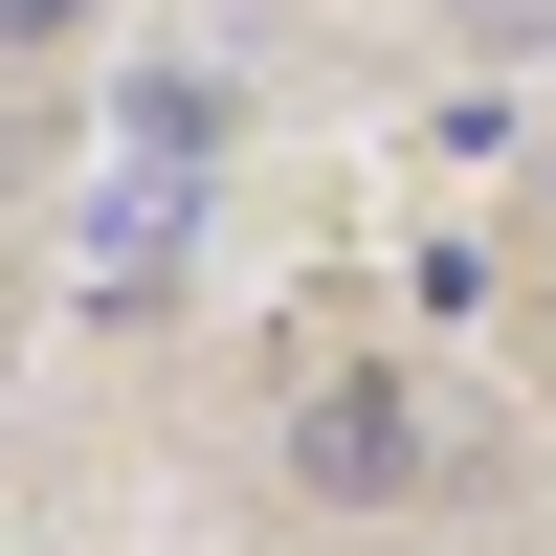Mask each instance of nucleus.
<instances>
[{
    "instance_id": "obj_1",
    "label": "nucleus",
    "mask_w": 556,
    "mask_h": 556,
    "mask_svg": "<svg viewBox=\"0 0 556 556\" xmlns=\"http://www.w3.org/2000/svg\"><path fill=\"white\" fill-rule=\"evenodd\" d=\"M290 490H312V513H401V490H424V401H401V379H312Z\"/></svg>"
},
{
    "instance_id": "obj_2",
    "label": "nucleus",
    "mask_w": 556,
    "mask_h": 556,
    "mask_svg": "<svg viewBox=\"0 0 556 556\" xmlns=\"http://www.w3.org/2000/svg\"><path fill=\"white\" fill-rule=\"evenodd\" d=\"M67 23H89V0H0V45H67Z\"/></svg>"
}]
</instances>
